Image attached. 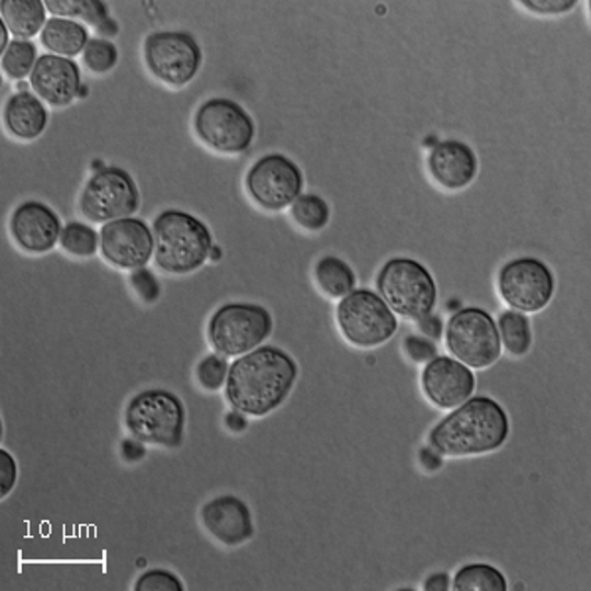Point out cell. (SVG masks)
Listing matches in <instances>:
<instances>
[{
	"label": "cell",
	"mask_w": 591,
	"mask_h": 591,
	"mask_svg": "<svg viewBox=\"0 0 591 591\" xmlns=\"http://www.w3.org/2000/svg\"><path fill=\"white\" fill-rule=\"evenodd\" d=\"M298 378L296 361L274 345L235 359L225 383V398L245 417L262 418L288 398Z\"/></svg>",
	"instance_id": "6da1fadb"
},
{
	"label": "cell",
	"mask_w": 591,
	"mask_h": 591,
	"mask_svg": "<svg viewBox=\"0 0 591 591\" xmlns=\"http://www.w3.org/2000/svg\"><path fill=\"white\" fill-rule=\"evenodd\" d=\"M509 430V417L497 400L471 397L432 428L428 442L440 456H481L503 446Z\"/></svg>",
	"instance_id": "7a4b0ae2"
},
{
	"label": "cell",
	"mask_w": 591,
	"mask_h": 591,
	"mask_svg": "<svg viewBox=\"0 0 591 591\" xmlns=\"http://www.w3.org/2000/svg\"><path fill=\"white\" fill-rule=\"evenodd\" d=\"M155 261L170 274H190L202 269L214 251L207 225L182 209H166L155 219Z\"/></svg>",
	"instance_id": "3957f363"
},
{
	"label": "cell",
	"mask_w": 591,
	"mask_h": 591,
	"mask_svg": "<svg viewBox=\"0 0 591 591\" xmlns=\"http://www.w3.org/2000/svg\"><path fill=\"white\" fill-rule=\"evenodd\" d=\"M125 424L130 436L143 444L178 447L184 440V402L166 388H148L128 402Z\"/></svg>",
	"instance_id": "277c9868"
},
{
	"label": "cell",
	"mask_w": 591,
	"mask_h": 591,
	"mask_svg": "<svg viewBox=\"0 0 591 591\" xmlns=\"http://www.w3.org/2000/svg\"><path fill=\"white\" fill-rule=\"evenodd\" d=\"M377 291L388 308L407 320H422L436 308V281L414 259L397 257L385 262L377 274Z\"/></svg>",
	"instance_id": "5b68a950"
},
{
	"label": "cell",
	"mask_w": 591,
	"mask_h": 591,
	"mask_svg": "<svg viewBox=\"0 0 591 591\" xmlns=\"http://www.w3.org/2000/svg\"><path fill=\"white\" fill-rule=\"evenodd\" d=\"M271 311L259 304L231 302L215 311L207 323V340L217 355L241 357L271 338Z\"/></svg>",
	"instance_id": "8992f818"
},
{
	"label": "cell",
	"mask_w": 591,
	"mask_h": 591,
	"mask_svg": "<svg viewBox=\"0 0 591 591\" xmlns=\"http://www.w3.org/2000/svg\"><path fill=\"white\" fill-rule=\"evenodd\" d=\"M336 320L343 338L361 350L387 343L398 330L397 316L375 292L359 288L341 298Z\"/></svg>",
	"instance_id": "52a82bcc"
},
{
	"label": "cell",
	"mask_w": 591,
	"mask_h": 591,
	"mask_svg": "<svg viewBox=\"0 0 591 591\" xmlns=\"http://www.w3.org/2000/svg\"><path fill=\"white\" fill-rule=\"evenodd\" d=\"M194 130L207 148L241 155L254 140V121L234 99L215 98L195 111Z\"/></svg>",
	"instance_id": "ba28073f"
},
{
	"label": "cell",
	"mask_w": 591,
	"mask_h": 591,
	"mask_svg": "<svg viewBox=\"0 0 591 591\" xmlns=\"http://www.w3.org/2000/svg\"><path fill=\"white\" fill-rule=\"evenodd\" d=\"M447 350L469 368H487L501 357V338L493 316L481 308L456 311L446 328Z\"/></svg>",
	"instance_id": "9c48e42d"
},
{
	"label": "cell",
	"mask_w": 591,
	"mask_h": 591,
	"mask_svg": "<svg viewBox=\"0 0 591 591\" xmlns=\"http://www.w3.org/2000/svg\"><path fill=\"white\" fill-rule=\"evenodd\" d=\"M140 192L133 175L123 168L109 166L89 178L79 197V209L93 224H111L135 215Z\"/></svg>",
	"instance_id": "30bf717a"
},
{
	"label": "cell",
	"mask_w": 591,
	"mask_h": 591,
	"mask_svg": "<svg viewBox=\"0 0 591 591\" xmlns=\"http://www.w3.org/2000/svg\"><path fill=\"white\" fill-rule=\"evenodd\" d=\"M204 54L194 36L175 30L155 32L145 39V64L158 81L184 88L197 76Z\"/></svg>",
	"instance_id": "8fae6325"
},
{
	"label": "cell",
	"mask_w": 591,
	"mask_h": 591,
	"mask_svg": "<svg viewBox=\"0 0 591 591\" xmlns=\"http://www.w3.org/2000/svg\"><path fill=\"white\" fill-rule=\"evenodd\" d=\"M497 288L511 310L534 314L550 304L556 281L546 262L533 257H521L501 266Z\"/></svg>",
	"instance_id": "7c38bea8"
},
{
	"label": "cell",
	"mask_w": 591,
	"mask_h": 591,
	"mask_svg": "<svg viewBox=\"0 0 591 591\" xmlns=\"http://www.w3.org/2000/svg\"><path fill=\"white\" fill-rule=\"evenodd\" d=\"M245 185L254 204L261 205L262 209L282 212L300 197L304 174L292 158L274 152L262 156L252 164Z\"/></svg>",
	"instance_id": "4fadbf2b"
},
{
	"label": "cell",
	"mask_w": 591,
	"mask_h": 591,
	"mask_svg": "<svg viewBox=\"0 0 591 591\" xmlns=\"http://www.w3.org/2000/svg\"><path fill=\"white\" fill-rule=\"evenodd\" d=\"M101 254L123 271L145 269L155 254L152 229L138 217H125L101 229Z\"/></svg>",
	"instance_id": "5bb4252c"
},
{
	"label": "cell",
	"mask_w": 591,
	"mask_h": 591,
	"mask_svg": "<svg viewBox=\"0 0 591 591\" xmlns=\"http://www.w3.org/2000/svg\"><path fill=\"white\" fill-rule=\"evenodd\" d=\"M422 390L434 407L454 410L474 395V371L457 359L436 355L422 371Z\"/></svg>",
	"instance_id": "9a60e30c"
},
{
	"label": "cell",
	"mask_w": 591,
	"mask_h": 591,
	"mask_svg": "<svg viewBox=\"0 0 591 591\" xmlns=\"http://www.w3.org/2000/svg\"><path fill=\"white\" fill-rule=\"evenodd\" d=\"M64 225L58 214L42 202H24L20 204L10 217V235L12 241L22 251L42 254L56 247L61 239Z\"/></svg>",
	"instance_id": "2e32d148"
},
{
	"label": "cell",
	"mask_w": 591,
	"mask_h": 591,
	"mask_svg": "<svg viewBox=\"0 0 591 591\" xmlns=\"http://www.w3.org/2000/svg\"><path fill=\"white\" fill-rule=\"evenodd\" d=\"M30 86L49 107H68L81 91V71L73 59L44 54L30 76Z\"/></svg>",
	"instance_id": "e0dca14e"
},
{
	"label": "cell",
	"mask_w": 591,
	"mask_h": 591,
	"mask_svg": "<svg viewBox=\"0 0 591 591\" xmlns=\"http://www.w3.org/2000/svg\"><path fill=\"white\" fill-rule=\"evenodd\" d=\"M202 523L215 541L225 546H239L254 534L249 504L235 495H221L202 507Z\"/></svg>",
	"instance_id": "ac0fdd59"
},
{
	"label": "cell",
	"mask_w": 591,
	"mask_h": 591,
	"mask_svg": "<svg viewBox=\"0 0 591 591\" xmlns=\"http://www.w3.org/2000/svg\"><path fill=\"white\" fill-rule=\"evenodd\" d=\"M428 170L437 184L450 192L471 184L479 170L477 155L462 140H442L428 155Z\"/></svg>",
	"instance_id": "d6986e66"
},
{
	"label": "cell",
	"mask_w": 591,
	"mask_h": 591,
	"mask_svg": "<svg viewBox=\"0 0 591 591\" xmlns=\"http://www.w3.org/2000/svg\"><path fill=\"white\" fill-rule=\"evenodd\" d=\"M4 126L20 140L38 138L48 126V111L42 99L29 91L14 93L4 105Z\"/></svg>",
	"instance_id": "ffe728a7"
},
{
	"label": "cell",
	"mask_w": 591,
	"mask_h": 591,
	"mask_svg": "<svg viewBox=\"0 0 591 591\" xmlns=\"http://www.w3.org/2000/svg\"><path fill=\"white\" fill-rule=\"evenodd\" d=\"M46 2L42 0H2L0 19L16 39L34 38L46 26Z\"/></svg>",
	"instance_id": "44dd1931"
},
{
	"label": "cell",
	"mask_w": 591,
	"mask_h": 591,
	"mask_svg": "<svg viewBox=\"0 0 591 591\" xmlns=\"http://www.w3.org/2000/svg\"><path fill=\"white\" fill-rule=\"evenodd\" d=\"M39 39L44 48L49 49L54 56L61 58H73L78 54H83L88 48L89 30L76 20L49 19L46 26L39 34Z\"/></svg>",
	"instance_id": "7402d4cb"
},
{
	"label": "cell",
	"mask_w": 591,
	"mask_h": 591,
	"mask_svg": "<svg viewBox=\"0 0 591 591\" xmlns=\"http://www.w3.org/2000/svg\"><path fill=\"white\" fill-rule=\"evenodd\" d=\"M314 279L318 282L320 291L330 298H345L350 292L355 291L357 276L348 262L340 257H323L314 269Z\"/></svg>",
	"instance_id": "603a6c76"
},
{
	"label": "cell",
	"mask_w": 591,
	"mask_h": 591,
	"mask_svg": "<svg viewBox=\"0 0 591 591\" xmlns=\"http://www.w3.org/2000/svg\"><path fill=\"white\" fill-rule=\"evenodd\" d=\"M497 330L501 345L514 357H523L533 348V328L529 318L521 311H503L497 323Z\"/></svg>",
	"instance_id": "cb8c5ba5"
},
{
	"label": "cell",
	"mask_w": 591,
	"mask_h": 591,
	"mask_svg": "<svg viewBox=\"0 0 591 591\" xmlns=\"http://www.w3.org/2000/svg\"><path fill=\"white\" fill-rule=\"evenodd\" d=\"M507 578L491 564H467L454 578L457 591H507Z\"/></svg>",
	"instance_id": "d4e9b609"
},
{
	"label": "cell",
	"mask_w": 591,
	"mask_h": 591,
	"mask_svg": "<svg viewBox=\"0 0 591 591\" xmlns=\"http://www.w3.org/2000/svg\"><path fill=\"white\" fill-rule=\"evenodd\" d=\"M46 9L58 19L86 22L91 26H101L109 20V9L101 0H48Z\"/></svg>",
	"instance_id": "484cf974"
},
{
	"label": "cell",
	"mask_w": 591,
	"mask_h": 591,
	"mask_svg": "<svg viewBox=\"0 0 591 591\" xmlns=\"http://www.w3.org/2000/svg\"><path fill=\"white\" fill-rule=\"evenodd\" d=\"M291 214L292 219L310 234H318L330 224V205L320 195L302 194L291 205Z\"/></svg>",
	"instance_id": "4316f807"
},
{
	"label": "cell",
	"mask_w": 591,
	"mask_h": 591,
	"mask_svg": "<svg viewBox=\"0 0 591 591\" xmlns=\"http://www.w3.org/2000/svg\"><path fill=\"white\" fill-rule=\"evenodd\" d=\"M38 59L36 44L30 39H12L7 52L0 56V66L10 79H24L32 76Z\"/></svg>",
	"instance_id": "83f0119b"
},
{
	"label": "cell",
	"mask_w": 591,
	"mask_h": 591,
	"mask_svg": "<svg viewBox=\"0 0 591 591\" xmlns=\"http://www.w3.org/2000/svg\"><path fill=\"white\" fill-rule=\"evenodd\" d=\"M99 241H101V235L83 224H69L68 227H64V234L59 239L64 251L73 257H83V259L93 257L98 252Z\"/></svg>",
	"instance_id": "f1b7e54d"
},
{
	"label": "cell",
	"mask_w": 591,
	"mask_h": 591,
	"mask_svg": "<svg viewBox=\"0 0 591 591\" xmlns=\"http://www.w3.org/2000/svg\"><path fill=\"white\" fill-rule=\"evenodd\" d=\"M118 49L111 39L91 38L83 49V64L93 73H107L117 66Z\"/></svg>",
	"instance_id": "f546056e"
},
{
	"label": "cell",
	"mask_w": 591,
	"mask_h": 591,
	"mask_svg": "<svg viewBox=\"0 0 591 591\" xmlns=\"http://www.w3.org/2000/svg\"><path fill=\"white\" fill-rule=\"evenodd\" d=\"M229 363L224 355H207V357L202 359V363L197 365V380L200 385L214 393V390H219L227 383V375H229Z\"/></svg>",
	"instance_id": "4dcf8cb0"
},
{
	"label": "cell",
	"mask_w": 591,
	"mask_h": 591,
	"mask_svg": "<svg viewBox=\"0 0 591 591\" xmlns=\"http://www.w3.org/2000/svg\"><path fill=\"white\" fill-rule=\"evenodd\" d=\"M136 591H184V583L168 570H148L135 583Z\"/></svg>",
	"instance_id": "1f68e13d"
},
{
	"label": "cell",
	"mask_w": 591,
	"mask_h": 591,
	"mask_svg": "<svg viewBox=\"0 0 591 591\" xmlns=\"http://www.w3.org/2000/svg\"><path fill=\"white\" fill-rule=\"evenodd\" d=\"M130 284H133V288L138 292V296H140L143 300L148 302V304L158 300V296H160V286H158V282H156L155 274L148 271L146 266L145 269H136V271L130 274Z\"/></svg>",
	"instance_id": "d6a6232c"
},
{
	"label": "cell",
	"mask_w": 591,
	"mask_h": 591,
	"mask_svg": "<svg viewBox=\"0 0 591 591\" xmlns=\"http://www.w3.org/2000/svg\"><path fill=\"white\" fill-rule=\"evenodd\" d=\"M405 351H407L408 357L417 363H428L437 355L434 341L422 338V336H408L405 340Z\"/></svg>",
	"instance_id": "836d02e7"
},
{
	"label": "cell",
	"mask_w": 591,
	"mask_h": 591,
	"mask_svg": "<svg viewBox=\"0 0 591 591\" xmlns=\"http://www.w3.org/2000/svg\"><path fill=\"white\" fill-rule=\"evenodd\" d=\"M16 477H19V467L14 457L7 450H0V495L2 497H7L14 489Z\"/></svg>",
	"instance_id": "e575fe53"
},
{
	"label": "cell",
	"mask_w": 591,
	"mask_h": 591,
	"mask_svg": "<svg viewBox=\"0 0 591 591\" xmlns=\"http://www.w3.org/2000/svg\"><path fill=\"white\" fill-rule=\"evenodd\" d=\"M578 2L576 0H523L521 7L533 10L536 14H566Z\"/></svg>",
	"instance_id": "d590c367"
},
{
	"label": "cell",
	"mask_w": 591,
	"mask_h": 591,
	"mask_svg": "<svg viewBox=\"0 0 591 591\" xmlns=\"http://www.w3.org/2000/svg\"><path fill=\"white\" fill-rule=\"evenodd\" d=\"M418 328L428 340L437 341L442 338V320L434 314H428L422 320H418Z\"/></svg>",
	"instance_id": "8d00e7d4"
},
{
	"label": "cell",
	"mask_w": 591,
	"mask_h": 591,
	"mask_svg": "<svg viewBox=\"0 0 591 591\" xmlns=\"http://www.w3.org/2000/svg\"><path fill=\"white\" fill-rule=\"evenodd\" d=\"M420 462H422V466L427 467L428 471H436L442 467V456L437 454L436 450H430V447L420 450Z\"/></svg>",
	"instance_id": "74e56055"
},
{
	"label": "cell",
	"mask_w": 591,
	"mask_h": 591,
	"mask_svg": "<svg viewBox=\"0 0 591 591\" xmlns=\"http://www.w3.org/2000/svg\"><path fill=\"white\" fill-rule=\"evenodd\" d=\"M452 588V583H450V576L444 572L440 573H432L430 578H428L427 583H424V590L427 591H446Z\"/></svg>",
	"instance_id": "f35d334b"
},
{
	"label": "cell",
	"mask_w": 591,
	"mask_h": 591,
	"mask_svg": "<svg viewBox=\"0 0 591 591\" xmlns=\"http://www.w3.org/2000/svg\"><path fill=\"white\" fill-rule=\"evenodd\" d=\"M143 442H138V440H126L125 444H123V454H125L126 459L128 462H135V459H143L145 457V447L140 446Z\"/></svg>",
	"instance_id": "ab89813d"
},
{
	"label": "cell",
	"mask_w": 591,
	"mask_h": 591,
	"mask_svg": "<svg viewBox=\"0 0 591 591\" xmlns=\"http://www.w3.org/2000/svg\"><path fill=\"white\" fill-rule=\"evenodd\" d=\"M245 414H241V412H237V410H234V414H229L227 417V427L231 428V430H245L247 428V420H245Z\"/></svg>",
	"instance_id": "60d3db41"
},
{
	"label": "cell",
	"mask_w": 591,
	"mask_h": 591,
	"mask_svg": "<svg viewBox=\"0 0 591 591\" xmlns=\"http://www.w3.org/2000/svg\"><path fill=\"white\" fill-rule=\"evenodd\" d=\"M9 34L10 30L7 29V24L0 20V52H2V54H4L10 46Z\"/></svg>",
	"instance_id": "b9f144b4"
}]
</instances>
